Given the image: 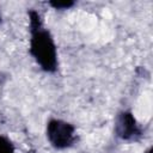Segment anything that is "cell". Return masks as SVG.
<instances>
[{
    "label": "cell",
    "mask_w": 153,
    "mask_h": 153,
    "mask_svg": "<svg viewBox=\"0 0 153 153\" xmlns=\"http://www.w3.org/2000/svg\"><path fill=\"white\" fill-rule=\"evenodd\" d=\"M0 22H1V16H0Z\"/></svg>",
    "instance_id": "cell-7"
},
{
    "label": "cell",
    "mask_w": 153,
    "mask_h": 153,
    "mask_svg": "<svg viewBox=\"0 0 153 153\" xmlns=\"http://www.w3.org/2000/svg\"><path fill=\"white\" fill-rule=\"evenodd\" d=\"M115 134L123 141H134L142 135V129L133 112L121 111L115 121Z\"/></svg>",
    "instance_id": "cell-3"
},
{
    "label": "cell",
    "mask_w": 153,
    "mask_h": 153,
    "mask_svg": "<svg viewBox=\"0 0 153 153\" xmlns=\"http://www.w3.org/2000/svg\"><path fill=\"white\" fill-rule=\"evenodd\" d=\"M74 5L75 2L73 1H51L50 2V6H53L55 10H68Z\"/></svg>",
    "instance_id": "cell-5"
},
{
    "label": "cell",
    "mask_w": 153,
    "mask_h": 153,
    "mask_svg": "<svg viewBox=\"0 0 153 153\" xmlns=\"http://www.w3.org/2000/svg\"><path fill=\"white\" fill-rule=\"evenodd\" d=\"M30 22V54L39 68L47 73H55L59 67L57 45L51 32L44 26L41 14L29 11Z\"/></svg>",
    "instance_id": "cell-1"
},
{
    "label": "cell",
    "mask_w": 153,
    "mask_h": 153,
    "mask_svg": "<svg viewBox=\"0 0 153 153\" xmlns=\"http://www.w3.org/2000/svg\"><path fill=\"white\" fill-rule=\"evenodd\" d=\"M0 153H16L13 142L2 134H0Z\"/></svg>",
    "instance_id": "cell-4"
},
{
    "label": "cell",
    "mask_w": 153,
    "mask_h": 153,
    "mask_svg": "<svg viewBox=\"0 0 153 153\" xmlns=\"http://www.w3.org/2000/svg\"><path fill=\"white\" fill-rule=\"evenodd\" d=\"M47 140L55 149H67L76 141L75 127L61 118H50L45 128Z\"/></svg>",
    "instance_id": "cell-2"
},
{
    "label": "cell",
    "mask_w": 153,
    "mask_h": 153,
    "mask_svg": "<svg viewBox=\"0 0 153 153\" xmlns=\"http://www.w3.org/2000/svg\"><path fill=\"white\" fill-rule=\"evenodd\" d=\"M145 153H152V147H149V148H147Z\"/></svg>",
    "instance_id": "cell-6"
}]
</instances>
